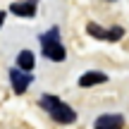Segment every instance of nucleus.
<instances>
[{
	"label": "nucleus",
	"instance_id": "10",
	"mask_svg": "<svg viewBox=\"0 0 129 129\" xmlns=\"http://www.w3.org/2000/svg\"><path fill=\"white\" fill-rule=\"evenodd\" d=\"M3 22H5V12L0 10V26H3Z\"/></svg>",
	"mask_w": 129,
	"mask_h": 129
},
{
	"label": "nucleus",
	"instance_id": "5",
	"mask_svg": "<svg viewBox=\"0 0 129 129\" xmlns=\"http://www.w3.org/2000/svg\"><path fill=\"white\" fill-rule=\"evenodd\" d=\"M10 12L17 14V17H29V19H31L34 14H36V5L29 3V0H26V3H12V5H10Z\"/></svg>",
	"mask_w": 129,
	"mask_h": 129
},
{
	"label": "nucleus",
	"instance_id": "11",
	"mask_svg": "<svg viewBox=\"0 0 129 129\" xmlns=\"http://www.w3.org/2000/svg\"><path fill=\"white\" fill-rule=\"evenodd\" d=\"M29 3H34V5H36V3H38V0H29Z\"/></svg>",
	"mask_w": 129,
	"mask_h": 129
},
{
	"label": "nucleus",
	"instance_id": "2",
	"mask_svg": "<svg viewBox=\"0 0 129 129\" xmlns=\"http://www.w3.org/2000/svg\"><path fill=\"white\" fill-rule=\"evenodd\" d=\"M48 112H50V117L57 122V124H72V122L77 120V112H74L69 105H64L62 101H57V103H55V105H53Z\"/></svg>",
	"mask_w": 129,
	"mask_h": 129
},
{
	"label": "nucleus",
	"instance_id": "3",
	"mask_svg": "<svg viewBox=\"0 0 129 129\" xmlns=\"http://www.w3.org/2000/svg\"><path fill=\"white\" fill-rule=\"evenodd\" d=\"M31 74L29 72H24V69H19V67H14V69H10V81H12V88H14V93H24L26 91V86L31 84Z\"/></svg>",
	"mask_w": 129,
	"mask_h": 129
},
{
	"label": "nucleus",
	"instance_id": "1",
	"mask_svg": "<svg viewBox=\"0 0 129 129\" xmlns=\"http://www.w3.org/2000/svg\"><path fill=\"white\" fill-rule=\"evenodd\" d=\"M41 46H43V55L48 57V60L53 62H62L64 60V46L60 43V34H57V26L50 29L48 34H43L41 36Z\"/></svg>",
	"mask_w": 129,
	"mask_h": 129
},
{
	"label": "nucleus",
	"instance_id": "4",
	"mask_svg": "<svg viewBox=\"0 0 129 129\" xmlns=\"http://www.w3.org/2000/svg\"><path fill=\"white\" fill-rule=\"evenodd\" d=\"M124 124V117L122 115H103L96 120V129H117Z\"/></svg>",
	"mask_w": 129,
	"mask_h": 129
},
{
	"label": "nucleus",
	"instance_id": "6",
	"mask_svg": "<svg viewBox=\"0 0 129 129\" xmlns=\"http://www.w3.org/2000/svg\"><path fill=\"white\" fill-rule=\"evenodd\" d=\"M103 81H108V77H105L103 72H86V74L79 77V86H81V88L96 86V84H103Z\"/></svg>",
	"mask_w": 129,
	"mask_h": 129
},
{
	"label": "nucleus",
	"instance_id": "7",
	"mask_svg": "<svg viewBox=\"0 0 129 129\" xmlns=\"http://www.w3.org/2000/svg\"><path fill=\"white\" fill-rule=\"evenodd\" d=\"M34 64H36V57H34L31 50H22V53L17 55V67H19V69H24V72H31Z\"/></svg>",
	"mask_w": 129,
	"mask_h": 129
},
{
	"label": "nucleus",
	"instance_id": "9",
	"mask_svg": "<svg viewBox=\"0 0 129 129\" xmlns=\"http://www.w3.org/2000/svg\"><path fill=\"white\" fill-rule=\"evenodd\" d=\"M122 34H124V29H122V26H112L110 31H105V38H108V41H120Z\"/></svg>",
	"mask_w": 129,
	"mask_h": 129
},
{
	"label": "nucleus",
	"instance_id": "8",
	"mask_svg": "<svg viewBox=\"0 0 129 129\" xmlns=\"http://www.w3.org/2000/svg\"><path fill=\"white\" fill-rule=\"evenodd\" d=\"M86 31L91 34L93 38H98V41H105V29H103V26H98L96 22H88V24H86Z\"/></svg>",
	"mask_w": 129,
	"mask_h": 129
}]
</instances>
